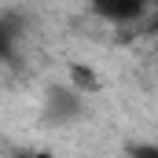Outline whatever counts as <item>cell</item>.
I'll return each mask as SVG.
<instances>
[{
    "instance_id": "cell-3",
    "label": "cell",
    "mask_w": 158,
    "mask_h": 158,
    "mask_svg": "<svg viewBox=\"0 0 158 158\" xmlns=\"http://www.w3.org/2000/svg\"><path fill=\"white\" fill-rule=\"evenodd\" d=\"M66 81L85 92V96H96V92H103V77L96 74V66H88V63H77V59H70L66 63Z\"/></svg>"
},
{
    "instance_id": "cell-2",
    "label": "cell",
    "mask_w": 158,
    "mask_h": 158,
    "mask_svg": "<svg viewBox=\"0 0 158 158\" xmlns=\"http://www.w3.org/2000/svg\"><path fill=\"white\" fill-rule=\"evenodd\" d=\"M155 0H88V11L107 26H136L151 15Z\"/></svg>"
},
{
    "instance_id": "cell-4",
    "label": "cell",
    "mask_w": 158,
    "mask_h": 158,
    "mask_svg": "<svg viewBox=\"0 0 158 158\" xmlns=\"http://www.w3.org/2000/svg\"><path fill=\"white\" fill-rule=\"evenodd\" d=\"M125 158H158V143L155 140H140V143H129Z\"/></svg>"
},
{
    "instance_id": "cell-5",
    "label": "cell",
    "mask_w": 158,
    "mask_h": 158,
    "mask_svg": "<svg viewBox=\"0 0 158 158\" xmlns=\"http://www.w3.org/2000/svg\"><path fill=\"white\" fill-rule=\"evenodd\" d=\"M19 158H52V155H44V151H30V155H19Z\"/></svg>"
},
{
    "instance_id": "cell-1",
    "label": "cell",
    "mask_w": 158,
    "mask_h": 158,
    "mask_svg": "<svg viewBox=\"0 0 158 158\" xmlns=\"http://www.w3.org/2000/svg\"><path fill=\"white\" fill-rule=\"evenodd\" d=\"M40 114H44L48 125H74V121L85 118V92H77L70 81L66 85H52L44 92Z\"/></svg>"
}]
</instances>
